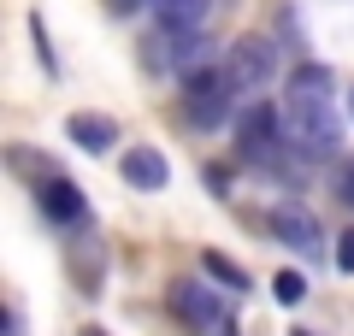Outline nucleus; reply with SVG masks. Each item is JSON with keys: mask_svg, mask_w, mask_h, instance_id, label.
Returning a JSON list of instances; mask_svg holds the SVG:
<instances>
[{"mask_svg": "<svg viewBox=\"0 0 354 336\" xmlns=\"http://www.w3.org/2000/svg\"><path fill=\"white\" fill-rule=\"evenodd\" d=\"M283 142L307 160H325V153L342 148V118L330 100H295L283 95Z\"/></svg>", "mask_w": 354, "mask_h": 336, "instance_id": "obj_1", "label": "nucleus"}, {"mask_svg": "<svg viewBox=\"0 0 354 336\" xmlns=\"http://www.w3.org/2000/svg\"><path fill=\"white\" fill-rule=\"evenodd\" d=\"M236 153L266 165V171H283V112L272 100H254L236 118Z\"/></svg>", "mask_w": 354, "mask_h": 336, "instance_id": "obj_2", "label": "nucleus"}, {"mask_svg": "<svg viewBox=\"0 0 354 336\" xmlns=\"http://www.w3.org/2000/svg\"><path fill=\"white\" fill-rule=\"evenodd\" d=\"M230 100H236L230 71L195 65V71L183 77V106H189V124H195V130H218V124L230 118Z\"/></svg>", "mask_w": 354, "mask_h": 336, "instance_id": "obj_3", "label": "nucleus"}, {"mask_svg": "<svg viewBox=\"0 0 354 336\" xmlns=\"http://www.w3.org/2000/svg\"><path fill=\"white\" fill-rule=\"evenodd\" d=\"M165 301H171V319L183 324V330H195V336H225V319H230V312H225V301H218L201 277H177Z\"/></svg>", "mask_w": 354, "mask_h": 336, "instance_id": "obj_4", "label": "nucleus"}, {"mask_svg": "<svg viewBox=\"0 0 354 336\" xmlns=\"http://www.w3.org/2000/svg\"><path fill=\"white\" fill-rule=\"evenodd\" d=\"M225 71L236 88H266L272 77H278V48H272V36H236L225 53Z\"/></svg>", "mask_w": 354, "mask_h": 336, "instance_id": "obj_5", "label": "nucleus"}, {"mask_svg": "<svg viewBox=\"0 0 354 336\" xmlns=\"http://www.w3.org/2000/svg\"><path fill=\"white\" fill-rule=\"evenodd\" d=\"M272 236L290 242L295 254H319L325 248V230H319V218L307 207H272Z\"/></svg>", "mask_w": 354, "mask_h": 336, "instance_id": "obj_6", "label": "nucleus"}, {"mask_svg": "<svg viewBox=\"0 0 354 336\" xmlns=\"http://www.w3.org/2000/svg\"><path fill=\"white\" fill-rule=\"evenodd\" d=\"M41 207H48V224H59V230H77V224H88V207H83V195L65 183V171L41 183Z\"/></svg>", "mask_w": 354, "mask_h": 336, "instance_id": "obj_7", "label": "nucleus"}, {"mask_svg": "<svg viewBox=\"0 0 354 336\" xmlns=\"http://www.w3.org/2000/svg\"><path fill=\"white\" fill-rule=\"evenodd\" d=\"M124 183H130V189H148V195H153V189H165V183H171L165 153H160V148H130V153H124Z\"/></svg>", "mask_w": 354, "mask_h": 336, "instance_id": "obj_8", "label": "nucleus"}, {"mask_svg": "<svg viewBox=\"0 0 354 336\" xmlns=\"http://www.w3.org/2000/svg\"><path fill=\"white\" fill-rule=\"evenodd\" d=\"M148 6H153V18H160L165 36H189V30H201V18H207L213 0H148Z\"/></svg>", "mask_w": 354, "mask_h": 336, "instance_id": "obj_9", "label": "nucleus"}, {"mask_svg": "<svg viewBox=\"0 0 354 336\" xmlns=\"http://www.w3.org/2000/svg\"><path fill=\"white\" fill-rule=\"evenodd\" d=\"M65 130H71V142H77L83 153H106V148L118 142V124L106 118V112H77Z\"/></svg>", "mask_w": 354, "mask_h": 336, "instance_id": "obj_10", "label": "nucleus"}, {"mask_svg": "<svg viewBox=\"0 0 354 336\" xmlns=\"http://www.w3.org/2000/svg\"><path fill=\"white\" fill-rule=\"evenodd\" d=\"M330 83H337V77H330L325 65H295L290 95H295V100H330Z\"/></svg>", "mask_w": 354, "mask_h": 336, "instance_id": "obj_11", "label": "nucleus"}, {"mask_svg": "<svg viewBox=\"0 0 354 336\" xmlns=\"http://www.w3.org/2000/svg\"><path fill=\"white\" fill-rule=\"evenodd\" d=\"M201 265H207V272H213V277H218V283H225V289H236V295H242V289H248V272H242V265L230 260V254L207 248V254H201Z\"/></svg>", "mask_w": 354, "mask_h": 336, "instance_id": "obj_12", "label": "nucleus"}, {"mask_svg": "<svg viewBox=\"0 0 354 336\" xmlns=\"http://www.w3.org/2000/svg\"><path fill=\"white\" fill-rule=\"evenodd\" d=\"M272 295H278L283 307H295V301L307 295V277H301V272H278V283H272Z\"/></svg>", "mask_w": 354, "mask_h": 336, "instance_id": "obj_13", "label": "nucleus"}, {"mask_svg": "<svg viewBox=\"0 0 354 336\" xmlns=\"http://www.w3.org/2000/svg\"><path fill=\"white\" fill-rule=\"evenodd\" d=\"M337 272H354V230L337 236Z\"/></svg>", "mask_w": 354, "mask_h": 336, "instance_id": "obj_14", "label": "nucleus"}, {"mask_svg": "<svg viewBox=\"0 0 354 336\" xmlns=\"http://www.w3.org/2000/svg\"><path fill=\"white\" fill-rule=\"evenodd\" d=\"M337 195H342V200H348V207H354V165H348V171L337 177Z\"/></svg>", "mask_w": 354, "mask_h": 336, "instance_id": "obj_15", "label": "nucleus"}, {"mask_svg": "<svg viewBox=\"0 0 354 336\" xmlns=\"http://www.w3.org/2000/svg\"><path fill=\"white\" fill-rule=\"evenodd\" d=\"M77 336H106V330H95V324H83V330H77Z\"/></svg>", "mask_w": 354, "mask_h": 336, "instance_id": "obj_16", "label": "nucleus"}, {"mask_svg": "<svg viewBox=\"0 0 354 336\" xmlns=\"http://www.w3.org/2000/svg\"><path fill=\"white\" fill-rule=\"evenodd\" d=\"M348 112H354V95H348Z\"/></svg>", "mask_w": 354, "mask_h": 336, "instance_id": "obj_17", "label": "nucleus"}]
</instances>
